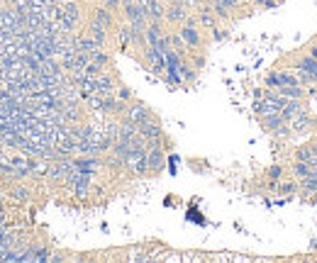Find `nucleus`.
Segmentation results:
<instances>
[{
    "label": "nucleus",
    "mask_w": 317,
    "mask_h": 263,
    "mask_svg": "<svg viewBox=\"0 0 317 263\" xmlns=\"http://www.w3.org/2000/svg\"><path fill=\"white\" fill-rule=\"evenodd\" d=\"M280 107H283V100L273 93V95H269L266 100L259 103V112H261V117H271V115H280Z\"/></svg>",
    "instance_id": "2"
},
{
    "label": "nucleus",
    "mask_w": 317,
    "mask_h": 263,
    "mask_svg": "<svg viewBox=\"0 0 317 263\" xmlns=\"http://www.w3.org/2000/svg\"><path fill=\"white\" fill-rule=\"evenodd\" d=\"M76 20H78V8L76 5H61L59 8V15H56V22H59V27H61V32H66V29H71L76 25Z\"/></svg>",
    "instance_id": "1"
},
{
    "label": "nucleus",
    "mask_w": 317,
    "mask_h": 263,
    "mask_svg": "<svg viewBox=\"0 0 317 263\" xmlns=\"http://www.w3.org/2000/svg\"><path fill=\"white\" fill-rule=\"evenodd\" d=\"M161 166H164L161 149H149L147 151V168H161Z\"/></svg>",
    "instance_id": "5"
},
{
    "label": "nucleus",
    "mask_w": 317,
    "mask_h": 263,
    "mask_svg": "<svg viewBox=\"0 0 317 263\" xmlns=\"http://www.w3.org/2000/svg\"><path fill=\"white\" fill-rule=\"evenodd\" d=\"M295 176H300V178H305V176H308L310 173V163H305V161H298V163H295Z\"/></svg>",
    "instance_id": "8"
},
{
    "label": "nucleus",
    "mask_w": 317,
    "mask_h": 263,
    "mask_svg": "<svg viewBox=\"0 0 317 263\" xmlns=\"http://www.w3.org/2000/svg\"><path fill=\"white\" fill-rule=\"evenodd\" d=\"M120 5V0H105V8H117Z\"/></svg>",
    "instance_id": "11"
},
{
    "label": "nucleus",
    "mask_w": 317,
    "mask_h": 263,
    "mask_svg": "<svg viewBox=\"0 0 317 263\" xmlns=\"http://www.w3.org/2000/svg\"><path fill=\"white\" fill-rule=\"evenodd\" d=\"M298 68L305 81H317V61L315 59H303L298 64Z\"/></svg>",
    "instance_id": "3"
},
{
    "label": "nucleus",
    "mask_w": 317,
    "mask_h": 263,
    "mask_svg": "<svg viewBox=\"0 0 317 263\" xmlns=\"http://www.w3.org/2000/svg\"><path fill=\"white\" fill-rule=\"evenodd\" d=\"M280 190H283V193H293V190H295V188H293V185H290V183H288V185H280Z\"/></svg>",
    "instance_id": "12"
},
{
    "label": "nucleus",
    "mask_w": 317,
    "mask_h": 263,
    "mask_svg": "<svg viewBox=\"0 0 317 263\" xmlns=\"http://www.w3.org/2000/svg\"><path fill=\"white\" fill-rule=\"evenodd\" d=\"M147 117H149V112H147V107H144V105H134V107L127 110V120L134 122V124H142Z\"/></svg>",
    "instance_id": "4"
},
{
    "label": "nucleus",
    "mask_w": 317,
    "mask_h": 263,
    "mask_svg": "<svg viewBox=\"0 0 317 263\" xmlns=\"http://www.w3.org/2000/svg\"><path fill=\"white\" fill-rule=\"evenodd\" d=\"M168 20H183V8H181V5L171 8L168 10Z\"/></svg>",
    "instance_id": "10"
},
{
    "label": "nucleus",
    "mask_w": 317,
    "mask_h": 263,
    "mask_svg": "<svg viewBox=\"0 0 317 263\" xmlns=\"http://www.w3.org/2000/svg\"><path fill=\"white\" fill-rule=\"evenodd\" d=\"M269 83L271 85H293V83H295V78H293V76H288V73H276V76H271Z\"/></svg>",
    "instance_id": "7"
},
{
    "label": "nucleus",
    "mask_w": 317,
    "mask_h": 263,
    "mask_svg": "<svg viewBox=\"0 0 317 263\" xmlns=\"http://www.w3.org/2000/svg\"><path fill=\"white\" fill-rule=\"evenodd\" d=\"M300 161H305V163H317V146H303L298 151Z\"/></svg>",
    "instance_id": "6"
},
{
    "label": "nucleus",
    "mask_w": 317,
    "mask_h": 263,
    "mask_svg": "<svg viewBox=\"0 0 317 263\" xmlns=\"http://www.w3.org/2000/svg\"><path fill=\"white\" fill-rule=\"evenodd\" d=\"M183 39H186L188 44H198V32L193 27H186L183 29Z\"/></svg>",
    "instance_id": "9"
}]
</instances>
